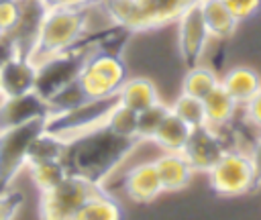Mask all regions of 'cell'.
Here are the masks:
<instances>
[{
	"label": "cell",
	"mask_w": 261,
	"mask_h": 220,
	"mask_svg": "<svg viewBox=\"0 0 261 220\" xmlns=\"http://www.w3.org/2000/svg\"><path fill=\"white\" fill-rule=\"evenodd\" d=\"M2 35H4V33H2V31H0V37H2Z\"/></svg>",
	"instance_id": "8d00e7d4"
},
{
	"label": "cell",
	"mask_w": 261,
	"mask_h": 220,
	"mask_svg": "<svg viewBox=\"0 0 261 220\" xmlns=\"http://www.w3.org/2000/svg\"><path fill=\"white\" fill-rule=\"evenodd\" d=\"M202 102L206 110V124L212 128H224L239 108V104L228 96V92L220 84L206 98H202Z\"/></svg>",
	"instance_id": "ffe728a7"
},
{
	"label": "cell",
	"mask_w": 261,
	"mask_h": 220,
	"mask_svg": "<svg viewBox=\"0 0 261 220\" xmlns=\"http://www.w3.org/2000/svg\"><path fill=\"white\" fill-rule=\"evenodd\" d=\"M16 57V51H14V45L10 41L8 35H2L0 37V65H4L8 59Z\"/></svg>",
	"instance_id": "d590c367"
},
{
	"label": "cell",
	"mask_w": 261,
	"mask_h": 220,
	"mask_svg": "<svg viewBox=\"0 0 261 220\" xmlns=\"http://www.w3.org/2000/svg\"><path fill=\"white\" fill-rule=\"evenodd\" d=\"M210 187L220 198H239L255 191L253 165L247 153L224 151L218 163L208 171Z\"/></svg>",
	"instance_id": "ba28073f"
},
{
	"label": "cell",
	"mask_w": 261,
	"mask_h": 220,
	"mask_svg": "<svg viewBox=\"0 0 261 220\" xmlns=\"http://www.w3.org/2000/svg\"><path fill=\"white\" fill-rule=\"evenodd\" d=\"M224 151L226 147H224V141L218 128L204 124L198 128H190V134L179 153L184 155L192 171L208 173L218 163V159L224 155Z\"/></svg>",
	"instance_id": "9c48e42d"
},
{
	"label": "cell",
	"mask_w": 261,
	"mask_h": 220,
	"mask_svg": "<svg viewBox=\"0 0 261 220\" xmlns=\"http://www.w3.org/2000/svg\"><path fill=\"white\" fill-rule=\"evenodd\" d=\"M98 49V39H84L80 45H75L69 51L57 53L53 57L43 59L37 63V81L35 92L47 100L51 94H55L59 88L71 84L77 79L80 71L84 69L88 57Z\"/></svg>",
	"instance_id": "3957f363"
},
{
	"label": "cell",
	"mask_w": 261,
	"mask_h": 220,
	"mask_svg": "<svg viewBox=\"0 0 261 220\" xmlns=\"http://www.w3.org/2000/svg\"><path fill=\"white\" fill-rule=\"evenodd\" d=\"M100 0H43L47 8H90Z\"/></svg>",
	"instance_id": "e575fe53"
},
{
	"label": "cell",
	"mask_w": 261,
	"mask_h": 220,
	"mask_svg": "<svg viewBox=\"0 0 261 220\" xmlns=\"http://www.w3.org/2000/svg\"><path fill=\"white\" fill-rule=\"evenodd\" d=\"M20 18V0H0V31L12 33Z\"/></svg>",
	"instance_id": "f546056e"
},
{
	"label": "cell",
	"mask_w": 261,
	"mask_h": 220,
	"mask_svg": "<svg viewBox=\"0 0 261 220\" xmlns=\"http://www.w3.org/2000/svg\"><path fill=\"white\" fill-rule=\"evenodd\" d=\"M104 189L102 183L88 181L80 175L67 173L57 185L41 194L39 216L45 220H73L75 212L96 194Z\"/></svg>",
	"instance_id": "5b68a950"
},
{
	"label": "cell",
	"mask_w": 261,
	"mask_h": 220,
	"mask_svg": "<svg viewBox=\"0 0 261 220\" xmlns=\"http://www.w3.org/2000/svg\"><path fill=\"white\" fill-rule=\"evenodd\" d=\"M139 145L141 141L135 136H118L110 132L106 126H100L67 141L61 163L67 173L104 185L108 175Z\"/></svg>",
	"instance_id": "6da1fadb"
},
{
	"label": "cell",
	"mask_w": 261,
	"mask_h": 220,
	"mask_svg": "<svg viewBox=\"0 0 261 220\" xmlns=\"http://www.w3.org/2000/svg\"><path fill=\"white\" fill-rule=\"evenodd\" d=\"M47 118H37L27 124L0 130V194L8 191L16 175L27 167V153L33 139L45 130Z\"/></svg>",
	"instance_id": "52a82bcc"
},
{
	"label": "cell",
	"mask_w": 261,
	"mask_h": 220,
	"mask_svg": "<svg viewBox=\"0 0 261 220\" xmlns=\"http://www.w3.org/2000/svg\"><path fill=\"white\" fill-rule=\"evenodd\" d=\"M65 147H67V141L43 130L29 145L27 165L29 163H43V161H61V157L65 153Z\"/></svg>",
	"instance_id": "cb8c5ba5"
},
{
	"label": "cell",
	"mask_w": 261,
	"mask_h": 220,
	"mask_svg": "<svg viewBox=\"0 0 261 220\" xmlns=\"http://www.w3.org/2000/svg\"><path fill=\"white\" fill-rule=\"evenodd\" d=\"M122 216V206L106 189H102L75 212L73 220H120Z\"/></svg>",
	"instance_id": "44dd1931"
},
{
	"label": "cell",
	"mask_w": 261,
	"mask_h": 220,
	"mask_svg": "<svg viewBox=\"0 0 261 220\" xmlns=\"http://www.w3.org/2000/svg\"><path fill=\"white\" fill-rule=\"evenodd\" d=\"M137 116H139L137 110H133V108H128V106H124V104L118 102L110 110L104 126L110 132L118 134V136H130V139L135 136L137 139Z\"/></svg>",
	"instance_id": "4316f807"
},
{
	"label": "cell",
	"mask_w": 261,
	"mask_h": 220,
	"mask_svg": "<svg viewBox=\"0 0 261 220\" xmlns=\"http://www.w3.org/2000/svg\"><path fill=\"white\" fill-rule=\"evenodd\" d=\"M169 110L181 120L186 122L190 128H198L206 124V110H204V102L200 98L188 96V94H179L173 104L169 106Z\"/></svg>",
	"instance_id": "d4e9b609"
},
{
	"label": "cell",
	"mask_w": 261,
	"mask_h": 220,
	"mask_svg": "<svg viewBox=\"0 0 261 220\" xmlns=\"http://www.w3.org/2000/svg\"><path fill=\"white\" fill-rule=\"evenodd\" d=\"M124 79H126V65L122 63L118 53L100 47L88 57L84 69L77 75V84L90 100L118 94Z\"/></svg>",
	"instance_id": "8992f818"
},
{
	"label": "cell",
	"mask_w": 261,
	"mask_h": 220,
	"mask_svg": "<svg viewBox=\"0 0 261 220\" xmlns=\"http://www.w3.org/2000/svg\"><path fill=\"white\" fill-rule=\"evenodd\" d=\"M169 114V106L163 104L161 100L147 106L145 110H139L137 116V139L139 141H151V136L155 134V130L159 128V124L163 122V118Z\"/></svg>",
	"instance_id": "f1b7e54d"
},
{
	"label": "cell",
	"mask_w": 261,
	"mask_h": 220,
	"mask_svg": "<svg viewBox=\"0 0 261 220\" xmlns=\"http://www.w3.org/2000/svg\"><path fill=\"white\" fill-rule=\"evenodd\" d=\"M118 100L120 104L139 112L159 102V94H157L155 84L149 77H126L118 90Z\"/></svg>",
	"instance_id": "d6986e66"
},
{
	"label": "cell",
	"mask_w": 261,
	"mask_h": 220,
	"mask_svg": "<svg viewBox=\"0 0 261 220\" xmlns=\"http://www.w3.org/2000/svg\"><path fill=\"white\" fill-rule=\"evenodd\" d=\"M122 191L137 204L153 202L163 191L155 163L147 161V163H139V165L130 167L122 179Z\"/></svg>",
	"instance_id": "5bb4252c"
},
{
	"label": "cell",
	"mask_w": 261,
	"mask_h": 220,
	"mask_svg": "<svg viewBox=\"0 0 261 220\" xmlns=\"http://www.w3.org/2000/svg\"><path fill=\"white\" fill-rule=\"evenodd\" d=\"M243 108H245V116L251 122V126H255V128L261 130V90L251 100H247L243 104Z\"/></svg>",
	"instance_id": "d6a6232c"
},
{
	"label": "cell",
	"mask_w": 261,
	"mask_h": 220,
	"mask_svg": "<svg viewBox=\"0 0 261 220\" xmlns=\"http://www.w3.org/2000/svg\"><path fill=\"white\" fill-rule=\"evenodd\" d=\"M49 108L47 102L33 90L18 96H2L0 98V130L14 128L27 124L37 118H47Z\"/></svg>",
	"instance_id": "7c38bea8"
},
{
	"label": "cell",
	"mask_w": 261,
	"mask_h": 220,
	"mask_svg": "<svg viewBox=\"0 0 261 220\" xmlns=\"http://www.w3.org/2000/svg\"><path fill=\"white\" fill-rule=\"evenodd\" d=\"M29 173L33 183L37 185L39 191H47L53 185H57L65 175V167L61 161H43V163H29Z\"/></svg>",
	"instance_id": "484cf974"
},
{
	"label": "cell",
	"mask_w": 261,
	"mask_h": 220,
	"mask_svg": "<svg viewBox=\"0 0 261 220\" xmlns=\"http://www.w3.org/2000/svg\"><path fill=\"white\" fill-rule=\"evenodd\" d=\"M220 86L228 92V96L239 106H243L261 90V75L247 65H237L224 73V77L220 79Z\"/></svg>",
	"instance_id": "ac0fdd59"
},
{
	"label": "cell",
	"mask_w": 261,
	"mask_h": 220,
	"mask_svg": "<svg viewBox=\"0 0 261 220\" xmlns=\"http://www.w3.org/2000/svg\"><path fill=\"white\" fill-rule=\"evenodd\" d=\"M202 20L206 24V31L214 39H228L234 35L239 20L232 16L228 6L222 0H198Z\"/></svg>",
	"instance_id": "e0dca14e"
},
{
	"label": "cell",
	"mask_w": 261,
	"mask_h": 220,
	"mask_svg": "<svg viewBox=\"0 0 261 220\" xmlns=\"http://www.w3.org/2000/svg\"><path fill=\"white\" fill-rule=\"evenodd\" d=\"M190 134V126L186 122H181L171 110L169 114L163 118V122L159 124V128L155 130V134L151 136V141L161 147L163 151H181L186 139Z\"/></svg>",
	"instance_id": "7402d4cb"
},
{
	"label": "cell",
	"mask_w": 261,
	"mask_h": 220,
	"mask_svg": "<svg viewBox=\"0 0 261 220\" xmlns=\"http://www.w3.org/2000/svg\"><path fill=\"white\" fill-rule=\"evenodd\" d=\"M90 8H47L31 59L41 63L47 57L69 51L86 39L90 26Z\"/></svg>",
	"instance_id": "7a4b0ae2"
},
{
	"label": "cell",
	"mask_w": 261,
	"mask_h": 220,
	"mask_svg": "<svg viewBox=\"0 0 261 220\" xmlns=\"http://www.w3.org/2000/svg\"><path fill=\"white\" fill-rule=\"evenodd\" d=\"M118 94L104 96V98H92L86 100L65 112L51 114L45 120V132L55 134L63 141H71L80 134H86L94 128L104 126L110 110L118 104Z\"/></svg>",
	"instance_id": "277c9868"
},
{
	"label": "cell",
	"mask_w": 261,
	"mask_h": 220,
	"mask_svg": "<svg viewBox=\"0 0 261 220\" xmlns=\"http://www.w3.org/2000/svg\"><path fill=\"white\" fill-rule=\"evenodd\" d=\"M198 0H135V33L163 29L177 18Z\"/></svg>",
	"instance_id": "8fae6325"
},
{
	"label": "cell",
	"mask_w": 261,
	"mask_h": 220,
	"mask_svg": "<svg viewBox=\"0 0 261 220\" xmlns=\"http://www.w3.org/2000/svg\"><path fill=\"white\" fill-rule=\"evenodd\" d=\"M220 84V77L206 65H194L188 67L184 79H181V94L194 96V98H206L216 86Z\"/></svg>",
	"instance_id": "603a6c76"
},
{
	"label": "cell",
	"mask_w": 261,
	"mask_h": 220,
	"mask_svg": "<svg viewBox=\"0 0 261 220\" xmlns=\"http://www.w3.org/2000/svg\"><path fill=\"white\" fill-rule=\"evenodd\" d=\"M208 31L200 14L198 2L192 4L179 18H177V51L186 67H194L204 57L208 45Z\"/></svg>",
	"instance_id": "30bf717a"
},
{
	"label": "cell",
	"mask_w": 261,
	"mask_h": 220,
	"mask_svg": "<svg viewBox=\"0 0 261 220\" xmlns=\"http://www.w3.org/2000/svg\"><path fill=\"white\" fill-rule=\"evenodd\" d=\"M24 198L20 191H4L0 194V220H12L22 208Z\"/></svg>",
	"instance_id": "1f68e13d"
},
{
	"label": "cell",
	"mask_w": 261,
	"mask_h": 220,
	"mask_svg": "<svg viewBox=\"0 0 261 220\" xmlns=\"http://www.w3.org/2000/svg\"><path fill=\"white\" fill-rule=\"evenodd\" d=\"M35 81H37V63L29 57H12L4 65H0L2 96H18L33 92Z\"/></svg>",
	"instance_id": "9a60e30c"
},
{
	"label": "cell",
	"mask_w": 261,
	"mask_h": 220,
	"mask_svg": "<svg viewBox=\"0 0 261 220\" xmlns=\"http://www.w3.org/2000/svg\"><path fill=\"white\" fill-rule=\"evenodd\" d=\"M0 96H2V92H0Z\"/></svg>",
	"instance_id": "74e56055"
},
{
	"label": "cell",
	"mask_w": 261,
	"mask_h": 220,
	"mask_svg": "<svg viewBox=\"0 0 261 220\" xmlns=\"http://www.w3.org/2000/svg\"><path fill=\"white\" fill-rule=\"evenodd\" d=\"M222 2L228 6V10L239 22L253 18L261 10V0H222Z\"/></svg>",
	"instance_id": "4dcf8cb0"
},
{
	"label": "cell",
	"mask_w": 261,
	"mask_h": 220,
	"mask_svg": "<svg viewBox=\"0 0 261 220\" xmlns=\"http://www.w3.org/2000/svg\"><path fill=\"white\" fill-rule=\"evenodd\" d=\"M153 163L163 191H179L190 183L192 167L188 165V161L179 151H165Z\"/></svg>",
	"instance_id": "2e32d148"
},
{
	"label": "cell",
	"mask_w": 261,
	"mask_h": 220,
	"mask_svg": "<svg viewBox=\"0 0 261 220\" xmlns=\"http://www.w3.org/2000/svg\"><path fill=\"white\" fill-rule=\"evenodd\" d=\"M251 165H253V181H255V189L261 187V136L255 141L251 153H249Z\"/></svg>",
	"instance_id": "836d02e7"
},
{
	"label": "cell",
	"mask_w": 261,
	"mask_h": 220,
	"mask_svg": "<svg viewBox=\"0 0 261 220\" xmlns=\"http://www.w3.org/2000/svg\"><path fill=\"white\" fill-rule=\"evenodd\" d=\"M86 100H90V98L84 94V90L80 88V84H77V79H75V81H71V84L59 88V90H57L55 94H51L45 102H47L49 116H51V114L65 112V110H69V108H73V106H77V104H82V102H86Z\"/></svg>",
	"instance_id": "83f0119b"
},
{
	"label": "cell",
	"mask_w": 261,
	"mask_h": 220,
	"mask_svg": "<svg viewBox=\"0 0 261 220\" xmlns=\"http://www.w3.org/2000/svg\"><path fill=\"white\" fill-rule=\"evenodd\" d=\"M45 12H47V6L43 4V0H20L18 24L14 26L12 33H8V37L14 45L16 57H29L31 59V53H33V47H35V41H37Z\"/></svg>",
	"instance_id": "4fadbf2b"
}]
</instances>
